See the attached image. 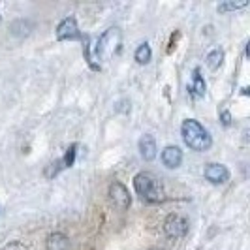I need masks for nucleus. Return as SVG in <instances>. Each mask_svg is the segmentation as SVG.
I'll return each instance as SVG.
<instances>
[{
	"label": "nucleus",
	"instance_id": "obj_15",
	"mask_svg": "<svg viewBox=\"0 0 250 250\" xmlns=\"http://www.w3.org/2000/svg\"><path fill=\"white\" fill-rule=\"evenodd\" d=\"M247 2H224L218 6V12H228V10H239V8H245Z\"/></svg>",
	"mask_w": 250,
	"mask_h": 250
},
{
	"label": "nucleus",
	"instance_id": "obj_6",
	"mask_svg": "<svg viewBox=\"0 0 250 250\" xmlns=\"http://www.w3.org/2000/svg\"><path fill=\"white\" fill-rule=\"evenodd\" d=\"M57 38L59 40H77V38H81V32H79V28H77V21H75L74 17H66L61 21V25L57 26Z\"/></svg>",
	"mask_w": 250,
	"mask_h": 250
},
{
	"label": "nucleus",
	"instance_id": "obj_12",
	"mask_svg": "<svg viewBox=\"0 0 250 250\" xmlns=\"http://www.w3.org/2000/svg\"><path fill=\"white\" fill-rule=\"evenodd\" d=\"M222 61H224V51L220 49V47H214V49L207 55V66H209L211 70H218Z\"/></svg>",
	"mask_w": 250,
	"mask_h": 250
},
{
	"label": "nucleus",
	"instance_id": "obj_3",
	"mask_svg": "<svg viewBox=\"0 0 250 250\" xmlns=\"http://www.w3.org/2000/svg\"><path fill=\"white\" fill-rule=\"evenodd\" d=\"M119 43H121V30L119 28H107L102 38L98 40V45H96V57L98 59H109L113 53L117 51L119 47Z\"/></svg>",
	"mask_w": 250,
	"mask_h": 250
},
{
	"label": "nucleus",
	"instance_id": "obj_9",
	"mask_svg": "<svg viewBox=\"0 0 250 250\" xmlns=\"http://www.w3.org/2000/svg\"><path fill=\"white\" fill-rule=\"evenodd\" d=\"M139 152H141V156L145 158V160H154V156H156V141L152 136H143V138L139 139Z\"/></svg>",
	"mask_w": 250,
	"mask_h": 250
},
{
	"label": "nucleus",
	"instance_id": "obj_4",
	"mask_svg": "<svg viewBox=\"0 0 250 250\" xmlns=\"http://www.w3.org/2000/svg\"><path fill=\"white\" fill-rule=\"evenodd\" d=\"M164 231L166 235L171 239H179L183 237L188 231V222L181 216V214H169L164 222Z\"/></svg>",
	"mask_w": 250,
	"mask_h": 250
},
{
	"label": "nucleus",
	"instance_id": "obj_8",
	"mask_svg": "<svg viewBox=\"0 0 250 250\" xmlns=\"http://www.w3.org/2000/svg\"><path fill=\"white\" fill-rule=\"evenodd\" d=\"M162 162L166 167L175 169V167H179L181 162H183V150L179 149V147H173V145L166 147V149L162 150Z\"/></svg>",
	"mask_w": 250,
	"mask_h": 250
},
{
	"label": "nucleus",
	"instance_id": "obj_11",
	"mask_svg": "<svg viewBox=\"0 0 250 250\" xmlns=\"http://www.w3.org/2000/svg\"><path fill=\"white\" fill-rule=\"evenodd\" d=\"M205 90H207V85H205V81L201 77V72L196 68L194 70V85L190 87V94L194 98H201V96H205Z\"/></svg>",
	"mask_w": 250,
	"mask_h": 250
},
{
	"label": "nucleus",
	"instance_id": "obj_1",
	"mask_svg": "<svg viewBox=\"0 0 250 250\" xmlns=\"http://www.w3.org/2000/svg\"><path fill=\"white\" fill-rule=\"evenodd\" d=\"M181 134H183V139H185L187 147H190L192 150L205 152V150L211 149V145H213L211 134H209L198 121H194V119H187V121L183 123Z\"/></svg>",
	"mask_w": 250,
	"mask_h": 250
},
{
	"label": "nucleus",
	"instance_id": "obj_7",
	"mask_svg": "<svg viewBox=\"0 0 250 250\" xmlns=\"http://www.w3.org/2000/svg\"><path fill=\"white\" fill-rule=\"evenodd\" d=\"M109 196H111L113 203L121 209V211H126L128 207H130V194H128V190H126L125 185H121V183H113L111 188H109Z\"/></svg>",
	"mask_w": 250,
	"mask_h": 250
},
{
	"label": "nucleus",
	"instance_id": "obj_2",
	"mask_svg": "<svg viewBox=\"0 0 250 250\" xmlns=\"http://www.w3.org/2000/svg\"><path fill=\"white\" fill-rule=\"evenodd\" d=\"M134 188H136L138 196H141V200L149 201V203H158L166 196L162 183L152 173H147V171L138 173L134 177Z\"/></svg>",
	"mask_w": 250,
	"mask_h": 250
},
{
	"label": "nucleus",
	"instance_id": "obj_13",
	"mask_svg": "<svg viewBox=\"0 0 250 250\" xmlns=\"http://www.w3.org/2000/svg\"><path fill=\"white\" fill-rule=\"evenodd\" d=\"M136 61L138 64H147L150 61V57H152V51H150V45L145 42V43H141L138 49H136Z\"/></svg>",
	"mask_w": 250,
	"mask_h": 250
},
{
	"label": "nucleus",
	"instance_id": "obj_14",
	"mask_svg": "<svg viewBox=\"0 0 250 250\" xmlns=\"http://www.w3.org/2000/svg\"><path fill=\"white\" fill-rule=\"evenodd\" d=\"M75 149H77V145H70V149L66 150V154H64V158L59 162L61 167H72L74 166V160H75Z\"/></svg>",
	"mask_w": 250,
	"mask_h": 250
},
{
	"label": "nucleus",
	"instance_id": "obj_10",
	"mask_svg": "<svg viewBox=\"0 0 250 250\" xmlns=\"http://www.w3.org/2000/svg\"><path fill=\"white\" fill-rule=\"evenodd\" d=\"M47 250H70V241L62 233H53L47 239Z\"/></svg>",
	"mask_w": 250,
	"mask_h": 250
},
{
	"label": "nucleus",
	"instance_id": "obj_5",
	"mask_svg": "<svg viewBox=\"0 0 250 250\" xmlns=\"http://www.w3.org/2000/svg\"><path fill=\"white\" fill-rule=\"evenodd\" d=\"M203 175L213 185H224L229 181V171L222 164H207L205 169H203Z\"/></svg>",
	"mask_w": 250,
	"mask_h": 250
}]
</instances>
